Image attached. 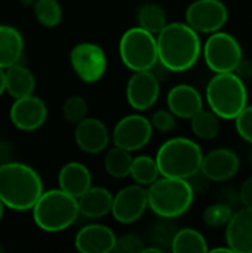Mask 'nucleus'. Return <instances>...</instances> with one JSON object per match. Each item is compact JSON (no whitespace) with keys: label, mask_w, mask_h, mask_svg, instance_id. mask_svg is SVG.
Instances as JSON below:
<instances>
[{"label":"nucleus","mask_w":252,"mask_h":253,"mask_svg":"<svg viewBox=\"0 0 252 253\" xmlns=\"http://www.w3.org/2000/svg\"><path fill=\"white\" fill-rule=\"evenodd\" d=\"M4 205H3V202L0 200V221H1V218H3V213H4Z\"/></svg>","instance_id":"58836bf2"},{"label":"nucleus","mask_w":252,"mask_h":253,"mask_svg":"<svg viewBox=\"0 0 252 253\" xmlns=\"http://www.w3.org/2000/svg\"><path fill=\"white\" fill-rule=\"evenodd\" d=\"M153 126L150 119L144 117L143 114H129L120 119L111 133L113 144L122 147L131 153L144 148L153 135Z\"/></svg>","instance_id":"9b49d317"},{"label":"nucleus","mask_w":252,"mask_h":253,"mask_svg":"<svg viewBox=\"0 0 252 253\" xmlns=\"http://www.w3.org/2000/svg\"><path fill=\"white\" fill-rule=\"evenodd\" d=\"M4 76H6V92L13 99L33 95L36 89V79L34 74L27 67L21 64H15L4 70Z\"/></svg>","instance_id":"5701e85b"},{"label":"nucleus","mask_w":252,"mask_h":253,"mask_svg":"<svg viewBox=\"0 0 252 253\" xmlns=\"http://www.w3.org/2000/svg\"><path fill=\"white\" fill-rule=\"evenodd\" d=\"M70 64L82 82L95 83L105 74L108 61L101 46L91 42H82L71 49Z\"/></svg>","instance_id":"1a4fd4ad"},{"label":"nucleus","mask_w":252,"mask_h":253,"mask_svg":"<svg viewBox=\"0 0 252 253\" xmlns=\"http://www.w3.org/2000/svg\"><path fill=\"white\" fill-rule=\"evenodd\" d=\"M229 10L221 0H195L186 9V22L199 34H212L227 24Z\"/></svg>","instance_id":"9d476101"},{"label":"nucleus","mask_w":252,"mask_h":253,"mask_svg":"<svg viewBox=\"0 0 252 253\" xmlns=\"http://www.w3.org/2000/svg\"><path fill=\"white\" fill-rule=\"evenodd\" d=\"M149 209L163 219L184 215L195 202V188L189 179L160 176L147 187Z\"/></svg>","instance_id":"7ed1b4c3"},{"label":"nucleus","mask_w":252,"mask_h":253,"mask_svg":"<svg viewBox=\"0 0 252 253\" xmlns=\"http://www.w3.org/2000/svg\"><path fill=\"white\" fill-rule=\"evenodd\" d=\"M62 116L68 123L77 125L88 117V102L83 96L73 95L67 98L62 104Z\"/></svg>","instance_id":"7c9ffc66"},{"label":"nucleus","mask_w":252,"mask_h":253,"mask_svg":"<svg viewBox=\"0 0 252 253\" xmlns=\"http://www.w3.org/2000/svg\"><path fill=\"white\" fill-rule=\"evenodd\" d=\"M12 156H13L12 145L6 141H0V165L12 162Z\"/></svg>","instance_id":"e433bc0d"},{"label":"nucleus","mask_w":252,"mask_h":253,"mask_svg":"<svg viewBox=\"0 0 252 253\" xmlns=\"http://www.w3.org/2000/svg\"><path fill=\"white\" fill-rule=\"evenodd\" d=\"M138 25L157 36L168 24L165 10L156 3H146L138 9Z\"/></svg>","instance_id":"cd10ccee"},{"label":"nucleus","mask_w":252,"mask_h":253,"mask_svg":"<svg viewBox=\"0 0 252 253\" xmlns=\"http://www.w3.org/2000/svg\"><path fill=\"white\" fill-rule=\"evenodd\" d=\"M74 141L77 147L88 154H98L107 150L110 133L107 126L94 117H86L76 125Z\"/></svg>","instance_id":"f3484780"},{"label":"nucleus","mask_w":252,"mask_h":253,"mask_svg":"<svg viewBox=\"0 0 252 253\" xmlns=\"http://www.w3.org/2000/svg\"><path fill=\"white\" fill-rule=\"evenodd\" d=\"M166 104L177 117L190 120L203 108V98L195 86L181 83L171 87L166 96Z\"/></svg>","instance_id":"6ab92c4d"},{"label":"nucleus","mask_w":252,"mask_h":253,"mask_svg":"<svg viewBox=\"0 0 252 253\" xmlns=\"http://www.w3.org/2000/svg\"><path fill=\"white\" fill-rule=\"evenodd\" d=\"M114 196L104 187H91L77 199L80 215L88 219H100L111 213Z\"/></svg>","instance_id":"412c9836"},{"label":"nucleus","mask_w":252,"mask_h":253,"mask_svg":"<svg viewBox=\"0 0 252 253\" xmlns=\"http://www.w3.org/2000/svg\"><path fill=\"white\" fill-rule=\"evenodd\" d=\"M147 209H149L147 188L140 184H134V185H126L114 196L111 215L117 222L128 225L137 222Z\"/></svg>","instance_id":"f8f14e48"},{"label":"nucleus","mask_w":252,"mask_h":253,"mask_svg":"<svg viewBox=\"0 0 252 253\" xmlns=\"http://www.w3.org/2000/svg\"><path fill=\"white\" fill-rule=\"evenodd\" d=\"M24 52V39L12 27L0 24V68L6 70L19 62Z\"/></svg>","instance_id":"4be33fe9"},{"label":"nucleus","mask_w":252,"mask_h":253,"mask_svg":"<svg viewBox=\"0 0 252 253\" xmlns=\"http://www.w3.org/2000/svg\"><path fill=\"white\" fill-rule=\"evenodd\" d=\"M119 55L125 67L131 71L151 70L159 62L157 36L140 25L132 27L120 37Z\"/></svg>","instance_id":"0eeeda50"},{"label":"nucleus","mask_w":252,"mask_h":253,"mask_svg":"<svg viewBox=\"0 0 252 253\" xmlns=\"http://www.w3.org/2000/svg\"><path fill=\"white\" fill-rule=\"evenodd\" d=\"M205 98L209 110L220 119L235 120L248 105V89L235 71L217 73L206 84Z\"/></svg>","instance_id":"20e7f679"},{"label":"nucleus","mask_w":252,"mask_h":253,"mask_svg":"<svg viewBox=\"0 0 252 253\" xmlns=\"http://www.w3.org/2000/svg\"><path fill=\"white\" fill-rule=\"evenodd\" d=\"M134 157L131 151L114 145L105 153L104 157V169L105 172L116 179H123L131 175Z\"/></svg>","instance_id":"393cba45"},{"label":"nucleus","mask_w":252,"mask_h":253,"mask_svg":"<svg viewBox=\"0 0 252 253\" xmlns=\"http://www.w3.org/2000/svg\"><path fill=\"white\" fill-rule=\"evenodd\" d=\"M233 213L235 212L230 208V205H226V203H214V205H209L203 211L202 219L211 228H221V227H227V224L230 222Z\"/></svg>","instance_id":"c756f323"},{"label":"nucleus","mask_w":252,"mask_h":253,"mask_svg":"<svg viewBox=\"0 0 252 253\" xmlns=\"http://www.w3.org/2000/svg\"><path fill=\"white\" fill-rule=\"evenodd\" d=\"M159 62L171 73H184L196 65L202 55L199 33L187 22H168L157 34Z\"/></svg>","instance_id":"f257e3e1"},{"label":"nucleus","mask_w":252,"mask_h":253,"mask_svg":"<svg viewBox=\"0 0 252 253\" xmlns=\"http://www.w3.org/2000/svg\"><path fill=\"white\" fill-rule=\"evenodd\" d=\"M58 185L65 193L79 199L92 187V175L83 163L70 162L61 168L58 173Z\"/></svg>","instance_id":"aec40b11"},{"label":"nucleus","mask_w":252,"mask_h":253,"mask_svg":"<svg viewBox=\"0 0 252 253\" xmlns=\"http://www.w3.org/2000/svg\"><path fill=\"white\" fill-rule=\"evenodd\" d=\"M117 237L114 231L101 224H89L80 228L74 237V246L82 253L114 252Z\"/></svg>","instance_id":"dca6fc26"},{"label":"nucleus","mask_w":252,"mask_h":253,"mask_svg":"<svg viewBox=\"0 0 252 253\" xmlns=\"http://www.w3.org/2000/svg\"><path fill=\"white\" fill-rule=\"evenodd\" d=\"M31 211L36 225L46 233L70 228L80 215L77 199L61 188L43 191Z\"/></svg>","instance_id":"423d86ee"},{"label":"nucleus","mask_w":252,"mask_h":253,"mask_svg":"<svg viewBox=\"0 0 252 253\" xmlns=\"http://www.w3.org/2000/svg\"><path fill=\"white\" fill-rule=\"evenodd\" d=\"M146 248L144 245V240L137 236V234H123L120 237H117V242H116V248H114V252L117 253H143Z\"/></svg>","instance_id":"2f4dec72"},{"label":"nucleus","mask_w":252,"mask_h":253,"mask_svg":"<svg viewBox=\"0 0 252 253\" xmlns=\"http://www.w3.org/2000/svg\"><path fill=\"white\" fill-rule=\"evenodd\" d=\"M250 162H251V165H252V150H251V154H250Z\"/></svg>","instance_id":"ea45409f"},{"label":"nucleus","mask_w":252,"mask_h":253,"mask_svg":"<svg viewBox=\"0 0 252 253\" xmlns=\"http://www.w3.org/2000/svg\"><path fill=\"white\" fill-rule=\"evenodd\" d=\"M174 253H206L209 252L205 236L195 228H183L174 233L171 240Z\"/></svg>","instance_id":"b1692460"},{"label":"nucleus","mask_w":252,"mask_h":253,"mask_svg":"<svg viewBox=\"0 0 252 253\" xmlns=\"http://www.w3.org/2000/svg\"><path fill=\"white\" fill-rule=\"evenodd\" d=\"M239 166L241 162L235 151L229 148H217L203 156L201 172L212 182H224L238 173Z\"/></svg>","instance_id":"2eb2a0df"},{"label":"nucleus","mask_w":252,"mask_h":253,"mask_svg":"<svg viewBox=\"0 0 252 253\" xmlns=\"http://www.w3.org/2000/svg\"><path fill=\"white\" fill-rule=\"evenodd\" d=\"M226 243L236 253H252V208L244 206L233 213L226 227Z\"/></svg>","instance_id":"a211bd4d"},{"label":"nucleus","mask_w":252,"mask_h":253,"mask_svg":"<svg viewBox=\"0 0 252 253\" xmlns=\"http://www.w3.org/2000/svg\"><path fill=\"white\" fill-rule=\"evenodd\" d=\"M203 154L198 142L190 138L175 136L165 141L157 153L156 162L162 176L190 179L201 172Z\"/></svg>","instance_id":"39448f33"},{"label":"nucleus","mask_w":252,"mask_h":253,"mask_svg":"<svg viewBox=\"0 0 252 253\" xmlns=\"http://www.w3.org/2000/svg\"><path fill=\"white\" fill-rule=\"evenodd\" d=\"M202 53L205 64L211 71H214V74L235 71L244 58L239 40L221 30L212 33L206 39Z\"/></svg>","instance_id":"6e6552de"},{"label":"nucleus","mask_w":252,"mask_h":253,"mask_svg":"<svg viewBox=\"0 0 252 253\" xmlns=\"http://www.w3.org/2000/svg\"><path fill=\"white\" fill-rule=\"evenodd\" d=\"M42 194L43 182L33 168L18 162L0 165V200L7 209L31 211Z\"/></svg>","instance_id":"f03ea898"},{"label":"nucleus","mask_w":252,"mask_h":253,"mask_svg":"<svg viewBox=\"0 0 252 253\" xmlns=\"http://www.w3.org/2000/svg\"><path fill=\"white\" fill-rule=\"evenodd\" d=\"M6 92V76H4V70L0 68V96Z\"/></svg>","instance_id":"4c0bfd02"},{"label":"nucleus","mask_w":252,"mask_h":253,"mask_svg":"<svg viewBox=\"0 0 252 253\" xmlns=\"http://www.w3.org/2000/svg\"><path fill=\"white\" fill-rule=\"evenodd\" d=\"M9 117L16 129L31 132L45 125L48 119V107L39 96L28 95L15 99V102L10 107Z\"/></svg>","instance_id":"4468645a"},{"label":"nucleus","mask_w":252,"mask_h":253,"mask_svg":"<svg viewBox=\"0 0 252 253\" xmlns=\"http://www.w3.org/2000/svg\"><path fill=\"white\" fill-rule=\"evenodd\" d=\"M235 127L244 141L252 144V105H247L235 119Z\"/></svg>","instance_id":"72a5a7b5"},{"label":"nucleus","mask_w":252,"mask_h":253,"mask_svg":"<svg viewBox=\"0 0 252 253\" xmlns=\"http://www.w3.org/2000/svg\"><path fill=\"white\" fill-rule=\"evenodd\" d=\"M190 127L192 132L203 139L211 141L218 136L220 132V117L212 110H201L190 119Z\"/></svg>","instance_id":"bb28decb"},{"label":"nucleus","mask_w":252,"mask_h":253,"mask_svg":"<svg viewBox=\"0 0 252 253\" xmlns=\"http://www.w3.org/2000/svg\"><path fill=\"white\" fill-rule=\"evenodd\" d=\"M239 199L244 206L252 208V176L244 181L241 191H239Z\"/></svg>","instance_id":"f704fd0d"},{"label":"nucleus","mask_w":252,"mask_h":253,"mask_svg":"<svg viewBox=\"0 0 252 253\" xmlns=\"http://www.w3.org/2000/svg\"><path fill=\"white\" fill-rule=\"evenodd\" d=\"M129 176L134 179L135 184H140L143 187H150L153 182H156L162 176L156 157L154 159L150 156L134 157Z\"/></svg>","instance_id":"a878e982"},{"label":"nucleus","mask_w":252,"mask_h":253,"mask_svg":"<svg viewBox=\"0 0 252 253\" xmlns=\"http://www.w3.org/2000/svg\"><path fill=\"white\" fill-rule=\"evenodd\" d=\"M153 129L159 132H171L174 130L177 125V116L168 108V110H157L150 117Z\"/></svg>","instance_id":"473e14b6"},{"label":"nucleus","mask_w":252,"mask_h":253,"mask_svg":"<svg viewBox=\"0 0 252 253\" xmlns=\"http://www.w3.org/2000/svg\"><path fill=\"white\" fill-rule=\"evenodd\" d=\"M33 9L36 19L43 27H56L62 19V7L58 0H36Z\"/></svg>","instance_id":"c85d7f7f"},{"label":"nucleus","mask_w":252,"mask_h":253,"mask_svg":"<svg viewBox=\"0 0 252 253\" xmlns=\"http://www.w3.org/2000/svg\"><path fill=\"white\" fill-rule=\"evenodd\" d=\"M235 73H236L241 79L250 80V79H252V62L251 61H248V59H245V58H242V61H241L239 65L236 67Z\"/></svg>","instance_id":"c9c22d12"},{"label":"nucleus","mask_w":252,"mask_h":253,"mask_svg":"<svg viewBox=\"0 0 252 253\" xmlns=\"http://www.w3.org/2000/svg\"><path fill=\"white\" fill-rule=\"evenodd\" d=\"M160 80L151 70L134 71L126 83V101L135 111L150 110L159 99Z\"/></svg>","instance_id":"ddd939ff"}]
</instances>
